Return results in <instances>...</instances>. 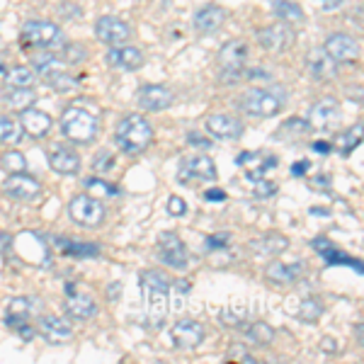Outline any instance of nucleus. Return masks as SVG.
<instances>
[{
  "instance_id": "1",
  "label": "nucleus",
  "mask_w": 364,
  "mask_h": 364,
  "mask_svg": "<svg viewBox=\"0 0 364 364\" xmlns=\"http://www.w3.org/2000/svg\"><path fill=\"white\" fill-rule=\"evenodd\" d=\"M139 282L146 299V321L151 328H163L170 309V279L158 269H144Z\"/></svg>"
},
{
  "instance_id": "2",
  "label": "nucleus",
  "mask_w": 364,
  "mask_h": 364,
  "mask_svg": "<svg viewBox=\"0 0 364 364\" xmlns=\"http://www.w3.org/2000/svg\"><path fill=\"white\" fill-rule=\"evenodd\" d=\"M114 141L129 156L144 154V151L154 144V124L141 114H129L119 122V127H117Z\"/></svg>"
},
{
  "instance_id": "3",
  "label": "nucleus",
  "mask_w": 364,
  "mask_h": 364,
  "mask_svg": "<svg viewBox=\"0 0 364 364\" xmlns=\"http://www.w3.org/2000/svg\"><path fill=\"white\" fill-rule=\"evenodd\" d=\"M100 132V119L90 109L70 105L61 114V134L73 144H90Z\"/></svg>"
},
{
  "instance_id": "4",
  "label": "nucleus",
  "mask_w": 364,
  "mask_h": 364,
  "mask_svg": "<svg viewBox=\"0 0 364 364\" xmlns=\"http://www.w3.org/2000/svg\"><path fill=\"white\" fill-rule=\"evenodd\" d=\"M238 105L245 114L265 119V117H274L277 112H282V107H284V92H274L269 87H250V90H245L240 95Z\"/></svg>"
},
{
  "instance_id": "5",
  "label": "nucleus",
  "mask_w": 364,
  "mask_h": 364,
  "mask_svg": "<svg viewBox=\"0 0 364 364\" xmlns=\"http://www.w3.org/2000/svg\"><path fill=\"white\" fill-rule=\"evenodd\" d=\"M61 42H63L61 27L49 20L25 22V27L20 32V44L27 46V49H49V46H56Z\"/></svg>"
},
{
  "instance_id": "6",
  "label": "nucleus",
  "mask_w": 364,
  "mask_h": 364,
  "mask_svg": "<svg viewBox=\"0 0 364 364\" xmlns=\"http://www.w3.org/2000/svg\"><path fill=\"white\" fill-rule=\"evenodd\" d=\"M248 58V44L243 39H231L219 51L221 83H238L243 78V63Z\"/></svg>"
},
{
  "instance_id": "7",
  "label": "nucleus",
  "mask_w": 364,
  "mask_h": 364,
  "mask_svg": "<svg viewBox=\"0 0 364 364\" xmlns=\"http://www.w3.org/2000/svg\"><path fill=\"white\" fill-rule=\"evenodd\" d=\"M68 214H70V219H73L78 226L97 228V226H102L105 216H107V209H105V204L100 202V199H95V197L78 195V197L70 199Z\"/></svg>"
},
{
  "instance_id": "8",
  "label": "nucleus",
  "mask_w": 364,
  "mask_h": 364,
  "mask_svg": "<svg viewBox=\"0 0 364 364\" xmlns=\"http://www.w3.org/2000/svg\"><path fill=\"white\" fill-rule=\"evenodd\" d=\"M296 42V32L289 27V22H274L257 32V44L269 54H284Z\"/></svg>"
},
{
  "instance_id": "9",
  "label": "nucleus",
  "mask_w": 364,
  "mask_h": 364,
  "mask_svg": "<svg viewBox=\"0 0 364 364\" xmlns=\"http://www.w3.org/2000/svg\"><path fill=\"white\" fill-rule=\"evenodd\" d=\"M158 255H161L163 265H168L173 269H185L187 262H190L187 245L182 243V238L173 231H166L158 236Z\"/></svg>"
},
{
  "instance_id": "10",
  "label": "nucleus",
  "mask_w": 364,
  "mask_h": 364,
  "mask_svg": "<svg viewBox=\"0 0 364 364\" xmlns=\"http://www.w3.org/2000/svg\"><path fill=\"white\" fill-rule=\"evenodd\" d=\"M340 124V102L336 97H323L311 107L309 127L316 132H333Z\"/></svg>"
},
{
  "instance_id": "11",
  "label": "nucleus",
  "mask_w": 364,
  "mask_h": 364,
  "mask_svg": "<svg viewBox=\"0 0 364 364\" xmlns=\"http://www.w3.org/2000/svg\"><path fill=\"white\" fill-rule=\"evenodd\" d=\"M219 178V170H216V163L214 158L199 154V156H192V158H185L180 166V173H178V180L180 182H190V180H216Z\"/></svg>"
},
{
  "instance_id": "12",
  "label": "nucleus",
  "mask_w": 364,
  "mask_h": 364,
  "mask_svg": "<svg viewBox=\"0 0 364 364\" xmlns=\"http://www.w3.org/2000/svg\"><path fill=\"white\" fill-rule=\"evenodd\" d=\"M95 34L100 42H105L109 46H122L132 39V27H129L124 20H119V17L105 15L95 22Z\"/></svg>"
},
{
  "instance_id": "13",
  "label": "nucleus",
  "mask_w": 364,
  "mask_h": 364,
  "mask_svg": "<svg viewBox=\"0 0 364 364\" xmlns=\"http://www.w3.org/2000/svg\"><path fill=\"white\" fill-rule=\"evenodd\" d=\"M3 192L13 199H20V202H29V199L42 195V182L27 173H15L10 178H5Z\"/></svg>"
},
{
  "instance_id": "14",
  "label": "nucleus",
  "mask_w": 364,
  "mask_h": 364,
  "mask_svg": "<svg viewBox=\"0 0 364 364\" xmlns=\"http://www.w3.org/2000/svg\"><path fill=\"white\" fill-rule=\"evenodd\" d=\"M306 70L316 83H326V80L336 78L338 63L333 61V56L326 49H311L306 56Z\"/></svg>"
},
{
  "instance_id": "15",
  "label": "nucleus",
  "mask_w": 364,
  "mask_h": 364,
  "mask_svg": "<svg viewBox=\"0 0 364 364\" xmlns=\"http://www.w3.org/2000/svg\"><path fill=\"white\" fill-rule=\"evenodd\" d=\"M136 100L141 109H146V112H163V109H168L175 102V95L166 85H144L139 90Z\"/></svg>"
},
{
  "instance_id": "16",
  "label": "nucleus",
  "mask_w": 364,
  "mask_h": 364,
  "mask_svg": "<svg viewBox=\"0 0 364 364\" xmlns=\"http://www.w3.org/2000/svg\"><path fill=\"white\" fill-rule=\"evenodd\" d=\"M323 49L333 56L336 63H350L360 56V44H357V39L350 37V34H343V32L331 34V37L326 39V46H323Z\"/></svg>"
},
{
  "instance_id": "17",
  "label": "nucleus",
  "mask_w": 364,
  "mask_h": 364,
  "mask_svg": "<svg viewBox=\"0 0 364 364\" xmlns=\"http://www.w3.org/2000/svg\"><path fill=\"white\" fill-rule=\"evenodd\" d=\"M170 336H173V343L178 345V348L195 350L202 345V340H204V326L197 321H192V318H182L173 326Z\"/></svg>"
},
{
  "instance_id": "18",
  "label": "nucleus",
  "mask_w": 364,
  "mask_h": 364,
  "mask_svg": "<svg viewBox=\"0 0 364 364\" xmlns=\"http://www.w3.org/2000/svg\"><path fill=\"white\" fill-rule=\"evenodd\" d=\"M107 63L112 66L114 70H124V73H132V70L141 68L144 63V51L136 49V46H112L107 51Z\"/></svg>"
},
{
  "instance_id": "19",
  "label": "nucleus",
  "mask_w": 364,
  "mask_h": 364,
  "mask_svg": "<svg viewBox=\"0 0 364 364\" xmlns=\"http://www.w3.org/2000/svg\"><path fill=\"white\" fill-rule=\"evenodd\" d=\"M20 127H22V132L29 134L32 139H44V136H49L51 127H54V119L46 112H42V109L27 107L20 112Z\"/></svg>"
},
{
  "instance_id": "20",
  "label": "nucleus",
  "mask_w": 364,
  "mask_h": 364,
  "mask_svg": "<svg viewBox=\"0 0 364 364\" xmlns=\"http://www.w3.org/2000/svg\"><path fill=\"white\" fill-rule=\"evenodd\" d=\"M250 250L255 255H262V257H279L282 252L289 248V238L282 236L277 231H269V233H262V236L252 238L250 240Z\"/></svg>"
},
{
  "instance_id": "21",
  "label": "nucleus",
  "mask_w": 364,
  "mask_h": 364,
  "mask_svg": "<svg viewBox=\"0 0 364 364\" xmlns=\"http://www.w3.org/2000/svg\"><path fill=\"white\" fill-rule=\"evenodd\" d=\"M207 132L214 139L231 141L243 134V124L231 114H211V117H207Z\"/></svg>"
},
{
  "instance_id": "22",
  "label": "nucleus",
  "mask_w": 364,
  "mask_h": 364,
  "mask_svg": "<svg viewBox=\"0 0 364 364\" xmlns=\"http://www.w3.org/2000/svg\"><path fill=\"white\" fill-rule=\"evenodd\" d=\"M49 166L56 170L58 175H75L80 170V158L73 149L63 144L51 146L49 151Z\"/></svg>"
},
{
  "instance_id": "23",
  "label": "nucleus",
  "mask_w": 364,
  "mask_h": 364,
  "mask_svg": "<svg viewBox=\"0 0 364 364\" xmlns=\"http://www.w3.org/2000/svg\"><path fill=\"white\" fill-rule=\"evenodd\" d=\"M37 331H39V336L51 345H63L66 340L73 338V328L63 318H58V316H44V318L39 321Z\"/></svg>"
},
{
  "instance_id": "24",
  "label": "nucleus",
  "mask_w": 364,
  "mask_h": 364,
  "mask_svg": "<svg viewBox=\"0 0 364 364\" xmlns=\"http://www.w3.org/2000/svg\"><path fill=\"white\" fill-rule=\"evenodd\" d=\"M226 22V10L219 8V5H204L195 13V20L192 25L199 34H214L219 32V27Z\"/></svg>"
},
{
  "instance_id": "25",
  "label": "nucleus",
  "mask_w": 364,
  "mask_h": 364,
  "mask_svg": "<svg viewBox=\"0 0 364 364\" xmlns=\"http://www.w3.org/2000/svg\"><path fill=\"white\" fill-rule=\"evenodd\" d=\"M304 274V265L301 262H269L267 269H265V277L277 287H289Z\"/></svg>"
},
{
  "instance_id": "26",
  "label": "nucleus",
  "mask_w": 364,
  "mask_h": 364,
  "mask_svg": "<svg viewBox=\"0 0 364 364\" xmlns=\"http://www.w3.org/2000/svg\"><path fill=\"white\" fill-rule=\"evenodd\" d=\"M311 245H314V250L318 252V255L328 262V265H348V267H355L357 272H362L360 260H355V257L345 255V252L338 250L336 245H333L328 238H314V240H311Z\"/></svg>"
},
{
  "instance_id": "27",
  "label": "nucleus",
  "mask_w": 364,
  "mask_h": 364,
  "mask_svg": "<svg viewBox=\"0 0 364 364\" xmlns=\"http://www.w3.org/2000/svg\"><path fill=\"white\" fill-rule=\"evenodd\" d=\"M66 314L75 321H87L97 314V301L90 294H83V291L78 294V291H73V294H68L66 299Z\"/></svg>"
},
{
  "instance_id": "28",
  "label": "nucleus",
  "mask_w": 364,
  "mask_h": 364,
  "mask_svg": "<svg viewBox=\"0 0 364 364\" xmlns=\"http://www.w3.org/2000/svg\"><path fill=\"white\" fill-rule=\"evenodd\" d=\"M34 314V299H27V296H15L13 301L8 304V314H5V326L10 328H17L22 323H27L32 318Z\"/></svg>"
},
{
  "instance_id": "29",
  "label": "nucleus",
  "mask_w": 364,
  "mask_h": 364,
  "mask_svg": "<svg viewBox=\"0 0 364 364\" xmlns=\"http://www.w3.org/2000/svg\"><path fill=\"white\" fill-rule=\"evenodd\" d=\"M3 100L8 107L22 112V109L32 107V105L37 102V92H34L32 87H10V92H5Z\"/></svg>"
},
{
  "instance_id": "30",
  "label": "nucleus",
  "mask_w": 364,
  "mask_h": 364,
  "mask_svg": "<svg viewBox=\"0 0 364 364\" xmlns=\"http://www.w3.org/2000/svg\"><path fill=\"white\" fill-rule=\"evenodd\" d=\"M272 10L282 22H304V10L294 0H272Z\"/></svg>"
},
{
  "instance_id": "31",
  "label": "nucleus",
  "mask_w": 364,
  "mask_h": 364,
  "mask_svg": "<svg viewBox=\"0 0 364 364\" xmlns=\"http://www.w3.org/2000/svg\"><path fill=\"white\" fill-rule=\"evenodd\" d=\"M309 132H311V127H309V122H306V119H299V117H291V119H287L284 124L279 127V132L274 134V139L291 141V139L306 136Z\"/></svg>"
},
{
  "instance_id": "32",
  "label": "nucleus",
  "mask_w": 364,
  "mask_h": 364,
  "mask_svg": "<svg viewBox=\"0 0 364 364\" xmlns=\"http://www.w3.org/2000/svg\"><path fill=\"white\" fill-rule=\"evenodd\" d=\"M243 333H245V338L255 345H272V340H274V328L262 321H255V323H250V326H245Z\"/></svg>"
},
{
  "instance_id": "33",
  "label": "nucleus",
  "mask_w": 364,
  "mask_h": 364,
  "mask_svg": "<svg viewBox=\"0 0 364 364\" xmlns=\"http://www.w3.org/2000/svg\"><path fill=\"white\" fill-rule=\"evenodd\" d=\"M362 141V127H355V129H348V132H338L336 134V149H340V154L348 156L352 151L360 146Z\"/></svg>"
},
{
  "instance_id": "34",
  "label": "nucleus",
  "mask_w": 364,
  "mask_h": 364,
  "mask_svg": "<svg viewBox=\"0 0 364 364\" xmlns=\"http://www.w3.org/2000/svg\"><path fill=\"white\" fill-rule=\"evenodd\" d=\"M66 255L75 257H97L100 255V245L97 243H78V240H61L58 245Z\"/></svg>"
},
{
  "instance_id": "35",
  "label": "nucleus",
  "mask_w": 364,
  "mask_h": 364,
  "mask_svg": "<svg viewBox=\"0 0 364 364\" xmlns=\"http://www.w3.org/2000/svg\"><path fill=\"white\" fill-rule=\"evenodd\" d=\"M32 68L39 70V73L46 78V75L61 70V61H58V56L54 54V51H42V54H37L32 58Z\"/></svg>"
},
{
  "instance_id": "36",
  "label": "nucleus",
  "mask_w": 364,
  "mask_h": 364,
  "mask_svg": "<svg viewBox=\"0 0 364 364\" xmlns=\"http://www.w3.org/2000/svg\"><path fill=\"white\" fill-rule=\"evenodd\" d=\"M321 314H323V304H321V299H314V296L304 299L296 309V318L304 323H316L321 318Z\"/></svg>"
},
{
  "instance_id": "37",
  "label": "nucleus",
  "mask_w": 364,
  "mask_h": 364,
  "mask_svg": "<svg viewBox=\"0 0 364 364\" xmlns=\"http://www.w3.org/2000/svg\"><path fill=\"white\" fill-rule=\"evenodd\" d=\"M34 83V70L27 66H15L5 75V85L8 87H29Z\"/></svg>"
},
{
  "instance_id": "38",
  "label": "nucleus",
  "mask_w": 364,
  "mask_h": 364,
  "mask_svg": "<svg viewBox=\"0 0 364 364\" xmlns=\"http://www.w3.org/2000/svg\"><path fill=\"white\" fill-rule=\"evenodd\" d=\"M22 139V127L13 117H0V144H17Z\"/></svg>"
},
{
  "instance_id": "39",
  "label": "nucleus",
  "mask_w": 364,
  "mask_h": 364,
  "mask_svg": "<svg viewBox=\"0 0 364 364\" xmlns=\"http://www.w3.org/2000/svg\"><path fill=\"white\" fill-rule=\"evenodd\" d=\"M0 166H3L5 173L15 175V173H25L27 170V158L20 154V151H5L3 158H0Z\"/></svg>"
},
{
  "instance_id": "40",
  "label": "nucleus",
  "mask_w": 364,
  "mask_h": 364,
  "mask_svg": "<svg viewBox=\"0 0 364 364\" xmlns=\"http://www.w3.org/2000/svg\"><path fill=\"white\" fill-rule=\"evenodd\" d=\"M46 83L54 87L56 92H73L75 87H78V78H73V75L63 73V70H56V73L46 75Z\"/></svg>"
},
{
  "instance_id": "41",
  "label": "nucleus",
  "mask_w": 364,
  "mask_h": 364,
  "mask_svg": "<svg viewBox=\"0 0 364 364\" xmlns=\"http://www.w3.org/2000/svg\"><path fill=\"white\" fill-rule=\"evenodd\" d=\"M245 316H248V309H245L243 304H228V306L219 314V318L224 321V326L238 328L240 323H245Z\"/></svg>"
},
{
  "instance_id": "42",
  "label": "nucleus",
  "mask_w": 364,
  "mask_h": 364,
  "mask_svg": "<svg viewBox=\"0 0 364 364\" xmlns=\"http://www.w3.org/2000/svg\"><path fill=\"white\" fill-rule=\"evenodd\" d=\"M87 58V49L78 42L63 44V61L66 63H83Z\"/></svg>"
},
{
  "instance_id": "43",
  "label": "nucleus",
  "mask_w": 364,
  "mask_h": 364,
  "mask_svg": "<svg viewBox=\"0 0 364 364\" xmlns=\"http://www.w3.org/2000/svg\"><path fill=\"white\" fill-rule=\"evenodd\" d=\"M226 360L228 362H236V360H240V362H255V357L250 355L248 350H245V345L243 343H233L231 348H228V352H226Z\"/></svg>"
},
{
  "instance_id": "44",
  "label": "nucleus",
  "mask_w": 364,
  "mask_h": 364,
  "mask_svg": "<svg viewBox=\"0 0 364 364\" xmlns=\"http://www.w3.org/2000/svg\"><path fill=\"white\" fill-rule=\"evenodd\" d=\"M92 168H95L97 173H109V170L114 168V154L112 151H102V154H97L95 161H92Z\"/></svg>"
},
{
  "instance_id": "45",
  "label": "nucleus",
  "mask_w": 364,
  "mask_h": 364,
  "mask_svg": "<svg viewBox=\"0 0 364 364\" xmlns=\"http://www.w3.org/2000/svg\"><path fill=\"white\" fill-rule=\"evenodd\" d=\"M252 195L257 199H267L272 195H277V185H274L272 180H257L255 182V190H252Z\"/></svg>"
},
{
  "instance_id": "46",
  "label": "nucleus",
  "mask_w": 364,
  "mask_h": 364,
  "mask_svg": "<svg viewBox=\"0 0 364 364\" xmlns=\"http://www.w3.org/2000/svg\"><path fill=\"white\" fill-rule=\"evenodd\" d=\"M168 211L173 216H185V211H187V204H185V199L178 197V195H173L168 199Z\"/></svg>"
},
{
  "instance_id": "47",
  "label": "nucleus",
  "mask_w": 364,
  "mask_h": 364,
  "mask_svg": "<svg viewBox=\"0 0 364 364\" xmlns=\"http://www.w3.org/2000/svg\"><path fill=\"white\" fill-rule=\"evenodd\" d=\"M228 233H219V236H209L207 240H204V245H207V250H216V248H224V245L228 243Z\"/></svg>"
},
{
  "instance_id": "48",
  "label": "nucleus",
  "mask_w": 364,
  "mask_h": 364,
  "mask_svg": "<svg viewBox=\"0 0 364 364\" xmlns=\"http://www.w3.org/2000/svg\"><path fill=\"white\" fill-rule=\"evenodd\" d=\"M321 350L326 352V355H336V352H340V345L336 338H323L321 340Z\"/></svg>"
},
{
  "instance_id": "49",
  "label": "nucleus",
  "mask_w": 364,
  "mask_h": 364,
  "mask_svg": "<svg viewBox=\"0 0 364 364\" xmlns=\"http://www.w3.org/2000/svg\"><path fill=\"white\" fill-rule=\"evenodd\" d=\"M175 284V291H178V306H182V301H185V296L190 294V282H173Z\"/></svg>"
},
{
  "instance_id": "50",
  "label": "nucleus",
  "mask_w": 364,
  "mask_h": 364,
  "mask_svg": "<svg viewBox=\"0 0 364 364\" xmlns=\"http://www.w3.org/2000/svg\"><path fill=\"white\" fill-rule=\"evenodd\" d=\"M87 185H90V187H100V190H105L107 195H112V197L119 195V190H117L114 185H109V182H102V180H87Z\"/></svg>"
},
{
  "instance_id": "51",
  "label": "nucleus",
  "mask_w": 364,
  "mask_h": 364,
  "mask_svg": "<svg viewBox=\"0 0 364 364\" xmlns=\"http://www.w3.org/2000/svg\"><path fill=\"white\" fill-rule=\"evenodd\" d=\"M243 75L248 80H269V78H272V75H269L265 68H250L248 73H243Z\"/></svg>"
},
{
  "instance_id": "52",
  "label": "nucleus",
  "mask_w": 364,
  "mask_h": 364,
  "mask_svg": "<svg viewBox=\"0 0 364 364\" xmlns=\"http://www.w3.org/2000/svg\"><path fill=\"white\" fill-rule=\"evenodd\" d=\"M309 168H311L309 161H299V163L291 166V175H294V178H304V175L309 173Z\"/></svg>"
},
{
  "instance_id": "53",
  "label": "nucleus",
  "mask_w": 364,
  "mask_h": 364,
  "mask_svg": "<svg viewBox=\"0 0 364 364\" xmlns=\"http://www.w3.org/2000/svg\"><path fill=\"white\" fill-rule=\"evenodd\" d=\"M204 199H207V202H224L226 192L224 190H207L204 192Z\"/></svg>"
},
{
  "instance_id": "54",
  "label": "nucleus",
  "mask_w": 364,
  "mask_h": 364,
  "mask_svg": "<svg viewBox=\"0 0 364 364\" xmlns=\"http://www.w3.org/2000/svg\"><path fill=\"white\" fill-rule=\"evenodd\" d=\"M17 333H20V336L25 338V340H32L37 331H34V328L29 326V323H22V326H17Z\"/></svg>"
},
{
  "instance_id": "55",
  "label": "nucleus",
  "mask_w": 364,
  "mask_h": 364,
  "mask_svg": "<svg viewBox=\"0 0 364 364\" xmlns=\"http://www.w3.org/2000/svg\"><path fill=\"white\" fill-rule=\"evenodd\" d=\"M311 149H314L316 154H321V156H328V154H331V144H328V141H316V144L311 146Z\"/></svg>"
},
{
  "instance_id": "56",
  "label": "nucleus",
  "mask_w": 364,
  "mask_h": 364,
  "mask_svg": "<svg viewBox=\"0 0 364 364\" xmlns=\"http://www.w3.org/2000/svg\"><path fill=\"white\" fill-rule=\"evenodd\" d=\"M187 141H190V144H195V146H202V149H209V146H211V141L197 136V134H190V136H187Z\"/></svg>"
},
{
  "instance_id": "57",
  "label": "nucleus",
  "mask_w": 364,
  "mask_h": 364,
  "mask_svg": "<svg viewBox=\"0 0 364 364\" xmlns=\"http://www.w3.org/2000/svg\"><path fill=\"white\" fill-rule=\"evenodd\" d=\"M340 3H343V0H323V8H326V10H333V8H338Z\"/></svg>"
},
{
  "instance_id": "58",
  "label": "nucleus",
  "mask_w": 364,
  "mask_h": 364,
  "mask_svg": "<svg viewBox=\"0 0 364 364\" xmlns=\"http://www.w3.org/2000/svg\"><path fill=\"white\" fill-rule=\"evenodd\" d=\"M357 343H362V323H357Z\"/></svg>"
},
{
  "instance_id": "59",
  "label": "nucleus",
  "mask_w": 364,
  "mask_h": 364,
  "mask_svg": "<svg viewBox=\"0 0 364 364\" xmlns=\"http://www.w3.org/2000/svg\"><path fill=\"white\" fill-rule=\"evenodd\" d=\"M0 70H3V63H0Z\"/></svg>"
}]
</instances>
